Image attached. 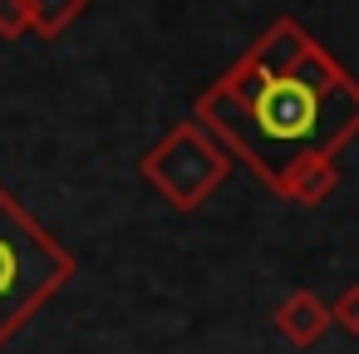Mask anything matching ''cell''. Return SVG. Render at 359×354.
<instances>
[{
  "mask_svg": "<svg viewBox=\"0 0 359 354\" xmlns=\"http://www.w3.org/2000/svg\"><path fill=\"white\" fill-rule=\"evenodd\" d=\"M231 153L197 123L182 118L177 128H168L143 158H138V177L172 207V212H197L231 172Z\"/></svg>",
  "mask_w": 359,
  "mask_h": 354,
  "instance_id": "cell-3",
  "label": "cell"
},
{
  "mask_svg": "<svg viewBox=\"0 0 359 354\" xmlns=\"http://www.w3.org/2000/svg\"><path fill=\"white\" fill-rule=\"evenodd\" d=\"M30 35V0H0V40Z\"/></svg>",
  "mask_w": 359,
  "mask_h": 354,
  "instance_id": "cell-6",
  "label": "cell"
},
{
  "mask_svg": "<svg viewBox=\"0 0 359 354\" xmlns=\"http://www.w3.org/2000/svg\"><path fill=\"white\" fill-rule=\"evenodd\" d=\"M330 325H334V320H330V305H325L315 290H290V295L276 305V329H280L295 349L320 344V334H325Z\"/></svg>",
  "mask_w": 359,
  "mask_h": 354,
  "instance_id": "cell-4",
  "label": "cell"
},
{
  "mask_svg": "<svg viewBox=\"0 0 359 354\" xmlns=\"http://www.w3.org/2000/svg\"><path fill=\"white\" fill-rule=\"evenodd\" d=\"M84 11H89V0H30V30L40 40H60Z\"/></svg>",
  "mask_w": 359,
  "mask_h": 354,
  "instance_id": "cell-5",
  "label": "cell"
},
{
  "mask_svg": "<svg viewBox=\"0 0 359 354\" xmlns=\"http://www.w3.org/2000/svg\"><path fill=\"white\" fill-rule=\"evenodd\" d=\"M330 320L344 329V334H359V285H344L330 305Z\"/></svg>",
  "mask_w": 359,
  "mask_h": 354,
  "instance_id": "cell-7",
  "label": "cell"
},
{
  "mask_svg": "<svg viewBox=\"0 0 359 354\" xmlns=\"http://www.w3.org/2000/svg\"><path fill=\"white\" fill-rule=\"evenodd\" d=\"M197 123L276 197L320 207L359 138V79L290 15L197 94Z\"/></svg>",
  "mask_w": 359,
  "mask_h": 354,
  "instance_id": "cell-1",
  "label": "cell"
},
{
  "mask_svg": "<svg viewBox=\"0 0 359 354\" xmlns=\"http://www.w3.org/2000/svg\"><path fill=\"white\" fill-rule=\"evenodd\" d=\"M74 275V256L0 182V349Z\"/></svg>",
  "mask_w": 359,
  "mask_h": 354,
  "instance_id": "cell-2",
  "label": "cell"
}]
</instances>
